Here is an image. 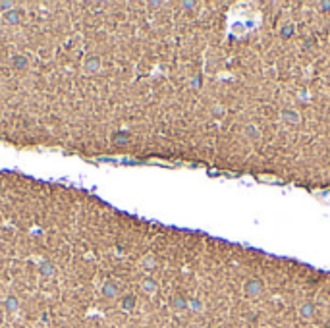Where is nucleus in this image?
<instances>
[{
    "mask_svg": "<svg viewBox=\"0 0 330 328\" xmlns=\"http://www.w3.org/2000/svg\"><path fill=\"white\" fill-rule=\"evenodd\" d=\"M284 118L288 120V122H297V118H299V114H297L295 110H284Z\"/></svg>",
    "mask_w": 330,
    "mask_h": 328,
    "instance_id": "nucleus-1",
    "label": "nucleus"
},
{
    "mask_svg": "<svg viewBox=\"0 0 330 328\" xmlns=\"http://www.w3.org/2000/svg\"><path fill=\"white\" fill-rule=\"evenodd\" d=\"M245 133H247V137H253V139L259 137V131H257V128H253V126H247V128H245Z\"/></svg>",
    "mask_w": 330,
    "mask_h": 328,
    "instance_id": "nucleus-2",
    "label": "nucleus"
},
{
    "mask_svg": "<svg viewBox=\"0 0 330 328\" xmlns=\"http://www.w3.org/2000/svg\"><path fill=\"white\" fill-rule=\"evenodd\" d=\"M249 291H259V282H251L249 284Z\"/></svg>",
    "mask_w": 330,
    "mask_h": 328,
    "instance_id": "nucleus-3",
    "label": "nucleus"
},
{
    "mask_svg": "<svg viewBox=\"0 0 330 328\" xmlns=\"http://www.w3.org/2000/svg\"><path fill=\"white\" fill-rule=\"evenodd\" d=\"M292 31H293L292 27H286L284 31H282V35H286V37H290V35H292Z\"/></svg>",
    "mask_w": 330,
    "mask_h": 328,
    "instance_id": "nucleus-4",
    "label": "nucleus"
}]
</instances>
